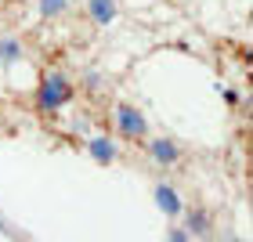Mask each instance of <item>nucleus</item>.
Listing matches in <instances>:
<instances>
[{
	"instance_id": "obj_1",
	"label": "nucleus",
	"mask_w": 253,
	"mask_h": 242,
	"mask_svg": "<svg viewBox=\"0 0 253 242\" xmlns=\"http://www.w3.org/2000/svg\"><path fill=\"white\" fill-rule=\"evenodd\" d=\"M76 101V83L65 69H43L33 87V109L40 116H58Z\"/></svg>"
},
{
	"instance_id": "obj_2",
	"label": "nucleus",
	"mask_w": 253,
	"mask_h": 242,
	"mask_svg": "<svg viewBox=\"0 0 253 242\" xmlns=\"http://www.w3.org/2000/svg\"><path fill=\"white\" fill-rule=\"evenodd\" d=\"M112 126H116L120 141H130V145H141L152 134V123H148L145 109H137L134 101H116L112 105Z\"/></svg>"
},
{
	"instance_id": "obj_3",
	"label": "nucleus",
	"mask_w": 253,
	"mask_h": 242,
	"mask_svg": "<svg viewBox=\"0 0 253 242\" xmlns=\"http://www.w3.org/2000/svg\"><path fill=\"white\" fill-rule=\"evenodd\" d=\"M141 145H145L148 163L159 166V170H177L185 163V145H181L174 134H148Z\"/></svg>"
},
{
	"instance_id": "obj_4",
	"label": "nucleus",
	"mask_w": 253,
	"mask_h": 242,
	"mask_svg": "<svg viewBox=\"0 0 253 242\" xmlns=\"http://www.w3.org/2000/svg\"><path fill=\"white\" fill-rule=\"evenodd\" d=\"M152 202L156 210L167 217V221H177L181 213H185V195H181V188L170 177H156L152 181Z\"/></svg>"
},
{
	"instance_id": "obj_5",
	"label": "nucleus",
	"mask_w": 253,
	"mask_h": 242,
	"mask_svg": "<svg viewBox=\"0 0 253 242\" xmlns=\"http://www.w3.org/2000/svg\"><path fill=\"white\" fill-rule=\"evenodd\" d=\"M84 152H87V159H94L98 166L120 163V141L112 134H90L87 145H84Z\"/></svg>"
},
{
	"instance_id": "obj_6",
	"label": "nucleus",
	"mask_w": 253,
	"mask_h": 242,
	"mask_svg": "<svg viewBox=\"0 0 253 242\" xmlns=\"http://www.w3.org/2000/svg\"><path fill=\"white\" fill-rule=\"evenodd\" d=\"M120 0H84V18L98 29H109L120 22Z\"/></svg>"
},
{
	"instance_id": "obj_7",
	"label": "nucleus",
	"mask_w": 253,
	"mask_h": 242,
	"mask_svg": "<svg viewBox=\"0 0 253 242\" xmlns=\"http://www.w3.org/2000/svg\"><path fill=\"white\" fill-rule=\"evenodd\" d=\"M181 224H185V232L192 235V239H213V217H210V210H203V206H188L185 202V213L177 217Z\"/></svg>"
},
{
	"instance_id": "obj_8",
	"label": "nucleus",
	"mask_w": 253,
	"mask_h": 242,
	"mask_svg": "<svg viewBox=\"0 0 253 242\" xmlns=\"http://www.w3.org/2000/svg\"><path fill=\"white\" fill-rule=\"evenodd\" d=\"M26 58V43L18 33H0V69H11Z\"/></svg>"
},
{
	"instance_id": "obj_9",
	"label": "nucleus",
	"mask_w": 253,
	"mask_h": 242,
	"mask_svg": "<svg viewBox=\"0 0 253 242\" xmlns=\"http://www.w3.org/2000/svg\"><path fill=\"white\" fill-rule=\"evenodd\" d=\"M73 11V0H37V15L43 22H58Z\"/></svg>"
},
{
	"instance_id": "obj_10",
	"label": "nucleus",
	"mask_w": 253,
	"mask_h": 242,
	"mask_svg": "<svg viewBox=\"0 0 253 242\" xmlns=\"http://www.w3.org/2000/svg\"><path fill=\"white\" fill-rule=\"evenodd\" d=\"M101 87H105V76H101L98 69H84V90H87V98H94Z\"/></svg>"
},
{
	"instance_id": "obj_11",
	"label": "nucleus",
	"mask_w": 253,
	"mask_h": 242,
	"mask_svg": "<svg viewBox=\"0 0 253 242\" xmlns=\"http://www.w3.org/2000/svg\"><path fill=\"white\" fill-rule=\"evenodd\" d=\"M167 242H192V235L185 232V224H181V221H170V228H167Z\"/></svg>"
},
{
	"instance_id": "obj_12",
	"label": "nucleus",
	"mask_w": 253,
	"mask_h": 242,
	"mask_svg": "<svg viewBox=\"0 0 253 242\" xmlns=\"http://www.w3.org/2000/svg\"><path fill=\"white\" fill-rule=\"evenodd\" d=\"M0 235H7V239H18V235H22L18 228H11V224H7V217H4V213H0Z\"/></svg>"
},
{
	"instance_id": "obj_13",
	"label": "nucleus",
	"mask_w": 253,
	"mask_h": 242,
	"mask_svg": "<svg viewBox=\"0 0 253 242\" xmlns=\"http://www.w3.org/2000/svg\"><path fill=\"white\" fill-rule=\"evenodd\" d=\"M224 101L228 105H239V90H224Z\"/></svg>"
},
{
	"instance_id": "obj_14",
	"label": "nucleus",
	"mask_w": 253,
	"mask_h": 242,
	"mask_svg": "<svg viewBox=\"0 0 253 242\" xmlns=\"http://www.w3.org/2000/svg\"><path fill=\"white\" fill-rule=\"evenodd\" d=\"M0 126H4V116H0Z\"/></svg>"
}]
</instances>
